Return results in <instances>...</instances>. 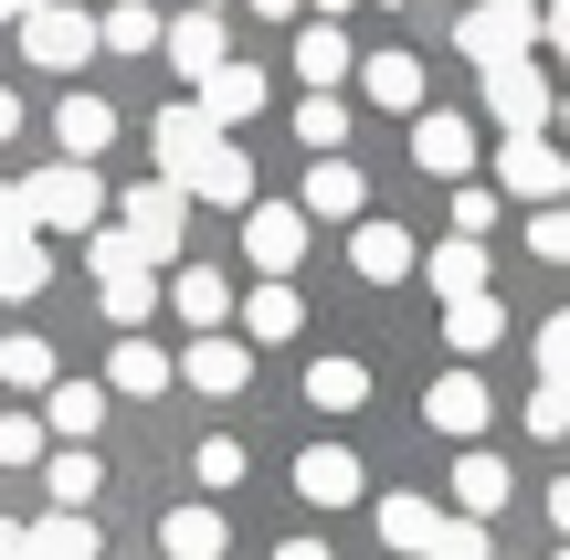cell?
I'll list each match as a JSON object with an SVG mask.
<instances>
[{"mask_svg": "<svg viewBox=\"0 0 570 560\" xmlns=\"http://www.w3.org/2000/svg\"><path fill=\"white\" fill-rule=\"evenodd\" d=\"M539 32H550V0H465V21H454V53H465L475 75H497V63H529Z\"/></svg>", "mask_w": 570, "mask_h": 560, "instance_id": "6da1fadb", "label": "cell"}, {"mask_svg": "<svg viewBox=\"0 0 570 560\" xmlns=\"http://www.w3.org/2000/svg\"><path fill=\"white\" fill-rule=\"evenodd\" d=\"M21 212H32V233H96L106 180H96L85 159H53V169H32V180H21Z\"/></svg>", "mask_w": 570, "mask_h": 560, "instance_id": "7a4b0ae2", "label": "cell"}, {"mask_svg": "<svg viewBox=\"0 0 570 560\" xmlns=\"http://www.w3.org/2000/svg\"><path fill=\"white\" fill-rule=\"evenodd\" d=\"M475 96H487V117L508 127V138H550V127H560V85L539 75V63H497Z\"/></svg>", "mask_w": 570, "mask_h": 560, "instance_id": "3957f363", "label": "cell"}, {"mask_svg": "<svg viewBox=\"0 0 570 560\" xmlns=\"http://www.w3.org/2000/svg\"><path fill=\"white\" fill-rule=\"evenodd\" d=\"M117 223H127V244H138L148 265H180V233H190V190H180V180H138Z\"/></svg>", "mask_w": 570, "mask_h": 560, "instance_id": "277c9868", "label": "cell"}, {"mask_svg": "<svg viewBox=\"0 0 570 560\" xmlns=\"http://www.w3.org/2000/svg\"><path fill=\"white\" fill-rule=\"evenodd\" d=\"M53 286V254H42V233H32V212H21V180H0V296H42Z\"/></svg>", "mask_w": 570, "mask_h": 560, "instance_id": "5b68a950", "label": "cell"}, {"mask_svg": "<svg viewBox=\"0 0 570 560\" xmlns=\"http://www.w3.org/2000/svg\"><path fill=\"white\" fill-rule=\"evenodd\" d=\"M148 148H159V180H190V169L223 148V127L202 117V96H169L159 117H148Z\"/></svg>", "mask_w": 570, "mask_h": 560, "instance_id": "8992f818", "label": "cell"}, {"mask_svg": "<svg viewBox=\"0 0 570 560\" xmlns=\"http://www.w3.org/2000/svg\"><path fill=\"white\" fill-rule=\"evenodd\" d=\"M497 190L550 212L560 190H570V148H560V138H508V148H497Z\"/></svg>", "mask_w": 570, "mask_h": 560, "instance_id": "52a82bcc", "label": "cell"}, {"mask_svg": "<svg viewBox=\"0 0 570 560\" xmlns=\"http://www.w3.org/2000/svg\"><path fill=\"white\" fill-rule=\"evenodd\" d=\"M296 254H306V212H296V202H254V212H244V265L265 275V286H285Z\"/></svg>", "mask_w": 570, "mask_h": 560, "instance_id": "ba28073f", "label": "cell"}, {"mask_svg": "<svg viewBox=\"0 0 570 560\" xmlns=\"http://www.w3.org/2000/svg\"><path fill=\"white\" fill-rule=\"evenodd\" d=\"M21 53H32L42 75H75V63L96 53V11H75V0H42V11L21 21Z\"/></svg>", "mask_w": 570, "mask_h": 560, "instance_id": "9c48e42d", "label": "cell"}, {"mask_svg": "<svg viewBox=\"0 0 570 560\" xmlns=\"http://www.w3.org/2000/svg\"><path fill=\"white\" fill-rule=\"evenodd\" d=\"M412 169H423V180H465L475 169V117L423 106V117H412Z\"/></svg>", "mask_w": 570, "mask_h": 560, "instance_id": "30bf717a", "label": "cell"}, {"mask_svg": "<svg viewBox=\"0 0 570 560\" xmlns=\"http://www.w3.org/2000/svg\"><path fill=\"white\" fill-rule=\"evenodd\" d=\"M360 202H370V169L338 148V159L306 169V202H296V212H306V223H360Z\"/></svg>", "mask_w": 570, "mask_h": 560, "instance_id": "8fae6325", "label": "cell"}, {"mask_svg": "<svg viewBox=\"0 0 570 560\" xmlns=\"http://www.w3.org/2000/svg\"><path fill=\"white\" fill-rule=\"evenodd\" d=\"M487 413H497V402H487V381H475V371H444V381L423 392V423H433V434H454V444L487 434Z\"/></svg>", "mask_w": 570, "mask_h": 560, "instance_id": "7c38bea8", "label": "cell"}, {"mask_svg": "<svg viewBox=\"0 0 570 560\" xmlns=\"http://www.w3.org/2000/svg\"><path fill=\"white\" fill-rule=\"evenodd\" d=\"M360 487H370V465L348 455V444H306V455H296V498L306 508H348Z\"/></svg>", "mask_w": 570, "mask_h": 560, "instance_id": "4fadbf2b", "label": "cell"}, {"mask_svg": "<svg viewBox=\"0 0 570 560\" xmlns=\"http://www.w3.org/2000/svg\"><path fill=\"white\" fill-rule=\"evenodd\" d=\"M180 381H190V392H212V402H233L254 381V350H244V338H190V350H180Z\"/></svg>", "mask_w": 570, "mask_h": 560, "instance_id": "5bb4252c", "label": "cell"}, {"mask_svg": "<svg viewBox=\"0 0 570 560\" xmlns=\"http://www.w3.org/2000/svg\"><path fill=\"white\" fill-rule=\"evenodd\" d=\"M159 53L180 63L190 85H212V75H223V63H233V53H223V11H180V21H169V32H159Z\"/></svg>", "mask_w": 570, "mask_h": 560, "instance_id": "9a60e30c", "label": "cell"}, {"mask_svg": "<svg viewBox=\"0 0 570 560\" xmlns=\"http://www.w3.org/2000/svg\"><path fill=\"white\" fill-rule=\"evenodd\" d=\"M348 265H360L370 286H402V275L423 265V244H412L402 223H360V233H348Z\"/></svg>", "mask_w": 570, "mask_h": 560, "instance_id": "2e32d148", "label": "cell"}, {"mask_svg": "<svg viewBox=\"0 0 570 560\" xmlns=\"http://www.w3.org/2000/svg\"><path fill=\"white\" fill-rule=\"evenodd\" d=\"M169 307H180V328H190V338H223V317H233V286H223L212 265H180V275H169Z\"/></svg>", "mask_w": 570, "mask_h": 560, "instance_id": "e0dca14e", "label": "cell"}, {"mask_svg": "<svg viewBox=\"0 0 570 560\" xmlns=\"http://www.w3.org/2000/svg\"><path fill=\"white\" fill-rule=\"evenodd\" d=\"M296 328H306V296H296V286H265V275H254V296H244V350H285Z\"/></svg>", "mask_w": 570, "mask_h": 560, "instance_id": "ac0fdd59", "label": "cell"}, {"mask_svg": "<svg viewBox=\"0 0 570 560\" xmlns=\"http://www.w3.org/2000/svg\"><path fill=\"white\" fill-rule=\"evenodd\" d=\"M169 381H180V360H169L159 338H117V360H106V392L148 402V392H169Z\"/></svg>", "mask_w": 570, "mask_h": 560, "instance_id": "d6986e66", "label": "cell"}, {"mask_svg": "<svg viewBox=\"0 0 570 560\" xmlns=\"http://www.w3.org/2000/svg\"><path fill=\"white\" fill-rule=\"evenodd\" d=\"M53 138H63V159H85V169H96L106 148H117V106H106V96H63Z\"/></svg>", "mask_w": 570, "mask_h": 560, "instance_id": "ffe728a7", "label": "cell"}, {"mask_svg": "<svg viewBox=\"0 0 570 560\" xmlns=\"http://www.w3.org/2000/svg\"><path fill=\"white\" fill-rule=\"evenodd\" d=\"M180 190H190V202H223V212H254V159H244V148L223 138V148H212V159L190 169Z\"/></svg>", "mask_w": 570, "mask_h": 560, "instance_id": "44dd1931", "label": "cell"}, {"mask_svg": "<svg viewBox=\"0 0 570 560\" xmlns=\"http://www.w3.org/2000/svg\"><path fill=\"white\" fill-rule=\"evenodd\" d=\"M508 465L487 455V444H465V465H454V519H497V508H508Z\"/></svg>", "mask_w": 570, "mask_h": 560, "instance_id": "7402d4cb", "label": "cell"}, {"mask_svg": "<svg viewBox=\"0 0 570 560\" xmlns=\"http://www.w3.org/2000/svg\"><path fill=\"white\" fill-rule=\"evenodd\" d=\"M360 96L391 106V117H423V63H412V53H370L360 63Z\"/></svg>", "mask_w": 570, "mask_h": 560, "instance_id": "603a6c76", "label": "cell"}, {"mask_svg": "<svg viewBox=\"0 0 570 560\" xmlns=\"http://www.w3.org/2000/svg\"><path fill=\"white\" fill-rule=\"evenodd\" d=\"M423 275H433V296H444V307H465V296H487V244H465V233H454V244L423 254Z\"/></svg>", "mask_w": 570, "mask_h": 560, "instance_id": "cb8c5ba5", "label": "cell"}, {"mask_svg": "<svg viewBox=\"0 0 570 560\" xmlns=\"http://www.w3.org/2000/svg\"><path fill=\"white\" fill-rule=\"evenodd\" d=\"M96 307L117 317L127 338L148 328V307H159V265H117V275H96Z\"/></svg>", "mask_w": 570, "mask_h": 560, "instance_id": "d4e9b609", "label": "cell"}, {"mask_svg": "<svg viewBox=\"0 0 570 560\" xmlns=\"http://www.w3.org/2000/svg\"><path fill=\"white\" fill-rule=\"evenodd\" d=\"M159 550L169 560H223L233 529H223V508H169V519H159Z\"/></svg>", "mask_w": 570, "mask_h": 560, "instance_id": "484cf974", "label": "cell"}, {"mask_svg": "<svg viewBox=\"0 0 570 560\" xmlns=\"http://www.w3.org/2000/svg\"><path fill=\"white\" fill-rule=\"evenodd\" d=\"M381 540L402 560H433V540H444V508L433 498H381Z\"/></svg>", "mask_w": 570, "mask_h": 560, "instance_id": "4316f807", "label": "cell"}, {"mask_svg": "<svg viewBox=\"0 0 570 560\" xmlns=\"http://www.w3.org/2000/svg\"><path fill=\"white\" fill-rule=\"evenodd\" d=\"M254 106H265V63H223V75L202 85V117L212 127H244Z\"/></svg>", "mask_w": 570, "mask_h": 560, "instance_id": "83f0119b", "label": "cell"}, {"mask_svg": "<svg viewBox=\"0 0 570 560\" xmlns=\"http://www.w3.org/2000/svg\"><path fill=\"white\" fill-rule=\"evenodd\" d=\"M42 423H53L63 444H96V423H106V392H96V381H53V392H42Z\"/></svg>", "mask_w": 570, "mask_h": 560, "instance_id": "f1b7e54d", "label": "cell"}, {"mask_svg": "<svg viewBox=\"0 0 570 560\" xmlns=\"http://www.w3.org/2000/svg\"><path fill=\"white\" fill-rule=\"evenodd\" d=\"M296 75L317 85V96L348 85V32H338V21H306V32H296Z\"/></svg>", "mask_w": 570, "mask_h": 560, "instance_id": "f546056e", "label": "cell"}, {"mask_svg": "<svg viewBox=\"0 0 570 560\" xmlns=\"http://www.w3.org/2000/svg\"><path fill=\"white\" fill-rule=\"evenodd\" d=\"M21 560H96V519H75V508L32 519V540H21Z\"/></svg>", "mask_w": 570, "mask_h": 560, "instance_id": "4dcf8cb0", "label": "cell"}, {"mask_svg": "<svg viewBox=\"0 0 570 560\" xmlns=\"http://www.w3.org/2000/svg\"><path fill=\"white\" fill-rule=\"evenodd\" d=\"M306 402H317V413H360L370 402V360H317V371H306Z\"/></svg>", "mask_w": 570, "mask_h": 560, "instance_id": "1f68e13d", "label": "cell"}, {"mask_svg": "<svg viewBox=\"0 0 570 560\" xmlns=\"http://www.w3.org/2000/svg\"><path fill=\"white\" fill-rule=\"evenodd\" d=\"M159 32H169V21L148 11V0H106V21H96V42H106V53H148Z\"/></svg>", "mask_w": 570, "mask_h": 560, "instance_id": "d6a6232c", "label": "cell"}, {"mask_svg": "<svg viewBox=\"0 0 570 560\" xmlns=\"http://www.w3.org/2000/svg\"><path fill=\"white\" fill-rule=\"evenodd\" d=\"M0 381H11V392H53V350H42V338L32 328H11V338H0Z\"/></svg>", "mask_w": 570, "mask_h": 560, "instance_id": "836d02e7", "label": "cell"}, {"mask_svg": "<svg viewBox=\"0 0 570 560\" xmlns=\"http://www.w3.org/2000/svg\"><path fill=\"white\" fill-rule=\"evenodd\" d=\"M444 338H454V350H497V338H508V307H497V296H465V307H444Z\"/></svg>", "mask_w": 570, "mask_h": 560, "instance_id": "e575fe53", "label": "cell"}, {"mask_svg": "<svg viewBox=\"0 0 570 560\" xmlns=\"http://www.w3.org/2000/svg\"><path fill=\"white\" fill-rule=\"evenodd\" d=\"M96 487H106L96 444H63V455H53V508H75V519H85V508H96Z\"/></svg>", "mask_w": 570, "mask_h": 560, "instance_id": "d590c367", "label": "cell"}, {"mask_svg": "<svg viewBox=\"0 0 570 560\" xmlns=\"http://www.w3.org/2000/svg\"><path fill=\"white\" fill-rule=\"evenodd\" d=\"M296 138L317 148V159H338V138H348V106H338V96H306V106H296Z\"/></svg>", "mask_w": 570, "mask_h": 560, "instance_id": "8d00e7d4", "label": "cell"}, {"mask_svg": "<svg viewBox=\"0 0 570 560\" xmlns=\"http://www.w3.org/2000/svg\"><path fill=\"white\" fill-rule=\"evenodd\" d=\"M42 444H53V423H42V413H0V465H32Z\"/></svg>", "mask_w": 570, "mask_h": 560, "instance_id": "74e56055", "label": "cell"}, {"mask_svg": "<svg viewBox=\"0 0 570 560\" xmlns=\"http://www.w3.org/2000/svg\"><path fill=\"white\" fill-rule=\"evenodd\" d=\"M529 434H539V444L570 434V392H560V381H539V392H529Z\"/></svg>", "mask_w": 570, "mask_h": 560, "instance_id": "f35d334b", "label": "cell"}, {"mask_svg": "<svg viewBox=\"0 0 570 560\" xmlns=\"http://www.w3.org/2000/svg\"><path fill=\"white\" fill-rule=\"evenodd\" d=\"M539 381H560V392H570V307L539 317Z\"/></svg>", "mask_w": 570, "mask_h": 560, "instance_id": "ab89813d", "label": "cell"}, {"mask_svg": "<svg viewBox=\"0 0 570 560\" xmlns=\"http://www.w3.org/2000/svg\"><path fill=\"white\" fill-rule=\"evenodd\" d=\"M529 254H539V265H570V202H550L529 223Z\"/></svg>", "mask_w": 570, "mask_h": 560, "instance_id": "60d3db41", "label": "cell"}, {"mask_svg": "<svg viewBox=\"0 0 570 560\" xmlns=\"http://www.w3.org/2000/svg\"><path fill=\"white\" fill-rule=\"evenodd\" d=\"M454 233H465V244H487V233H497V190H454Z\"/></svg>", "mask_w": 570, "mask_h": 560, "instance_id": "b9f144b4", "label": "cell"}, {"mask_svg": "<svg viewBox=\"0 0 570 560\" xmlns=\"http://www.w3.org/2000/svg\"><path fill=\"white\" fill-rule=\"evenodd\" d=\"M202 487H212V498H223V487H244V444H233V434L202 444Z\"/></svg>", "mask_w": 570, "mask_h": 560, "instance_id": "7bdbcfd3", "label": "cell"}, {"mask_svg": "<svg viewBox=\"0 0 570 560\" xmlns=\"http://www.w3.org/2000/svg\"><path fill=\"white\" fill-rule=\"evenodd\" d=\"M433 560H497V550H487V519H444V540H433Z\"/></svg>", "mask_w": 570, "mask_h": 560, "instance_id": "ee69618b", "label": "cell"}, {"mask_svg": "<svg viewBox=\"0 0 570 560\" xmlns=\"http://www.w3.org/2000/svg\"><path fill=\"white\" fill-rule=\"evenodd\" d=\"M539 42H550V53L570 63V0H550V32H539Z\"/></svg>", "mask_w": 570, "mask_h": 560, "instance_id": "f6af8a7d", "label": "cell"}, {"mask_svg": "<svg viewBox=\"0 0 570 560\" xmlns=\"http://www.w3.org/2000/svg\"><path fill=\"white\" fill-rule=\"evenodd\" d=\"M11 138H21V96L0 85V148H11Z\"/></svg>", "mask_w": 570, "mask_h": 560, "instance_id": "bcb514c9", "label": "cell"}, {"mask_svg": "<svg viewBox=\"0 0 570 560\" xmlns=\"http://www.w3.org/2000/svg\"><path fill=\"white\" fill-rule=\"evenodd\" d=\"M550 529H560V540H570V477L550 487Z\"/></svg>", "mask_w": 570, "mask_h": 560, "instance_id": "7dc6e473", "label": "cell"}, {"mask_svg": "<svg viewBox=\"0 0 570 560\" xmlns=\"http://www.w3.org/2000/svg\"><path fill=\"white\" fill-rule=\"evenodd\" d=\"M244 11H265V21H296V11H306V0H244Z\"/></svg>", "mask_w": 570, "mask_h": 560, "instance_id": "c3c4849f", "label": "cell"}, {"mask_svg": "<svg viewBox=\"0 0 570 560\" xmlns=\"http://www.w3.org/2000/svg\"><path fill=\"white\" fill-rule=\"evenodd\" d=\"M21 540H32V529H21V519H0V560H21Z\"/></svg>", "mask_w": 570, "mask_h": 560, "instance_id": "681fc988", "label": "cell"}, {"mask_svg": "<svg viewBox=\"0 0 570 560\" xmlns=\"http://www.w3.org/2000/svg\"><path fill=\"white\" fill-rule=\"evenodd\" d=\"M275 560H327V540H285V550H275Z\"/></svg>", "mask_w": 570, "mask_h": 560, "instance_id": "f907efd6", "label": "cell"}, {"mask_svg": "<svg viewBox=\"0 0 570 560\" xmlns=\"http://www.w3.org/2000/svg\"><path fill=\"white\" fill-rule=\"evenodd\" d=\"M32 11H42V0H0V21H32Z\"/></svg>", "mask_w": 570, "mask_h": 560, "instance_id": "816d5d0a", "label": "cell"}, {"mask_svg": "<svg viewBox=\"0 0 570 560\" xmlns=\"http://www.w3.org/2000/svg\"><path fill=\"white\" fill-rule=\"evenodd\" d=\"M560 148H570V85H560Z\"/></svg>", "mask_w": 570, "mask_h": 560, "instance_id": "f5cc1de1", "label": "cell"}, {"mask_svg": "<svg viewBox=\"0 0 570 560\" xmlns=\"http://www.w3.org/2000/svg\"><path fill=\"white\" fill-rule=\"evenodd\" d=\"M190 11H223V0H190Z\"/></svg>", "mask_w": 570, "mask_h": 560, "instance_id": "db71d44e", "label": "cell"}, {"mask_svg": "<svg viewBox=\"0 0 570 560\" xmlns=\"http://www.w3.org/2000/svg\"><path fill=\"white\" fill-rule=\"evenodd\" d=\"M381 11H402V0H381Z\"/></svg>", "mask_w": 570, "mask_h": 560, "instance_id": "11a10c76", "label": "cell"}, {"mask_svg": "<svg viewBox=\"0 0 570 560\" xmlns=\"http://www.w3.org/2000/svg\"><path fill=\"white\" fill-rule=\"evenodd\" d=\"M560 560H570V550H560Z\"/></svg>", "mask_w": 570, "mask_h": 560, "instance_id": "9f6ffc18", "label": "cell"}]
</instances>
